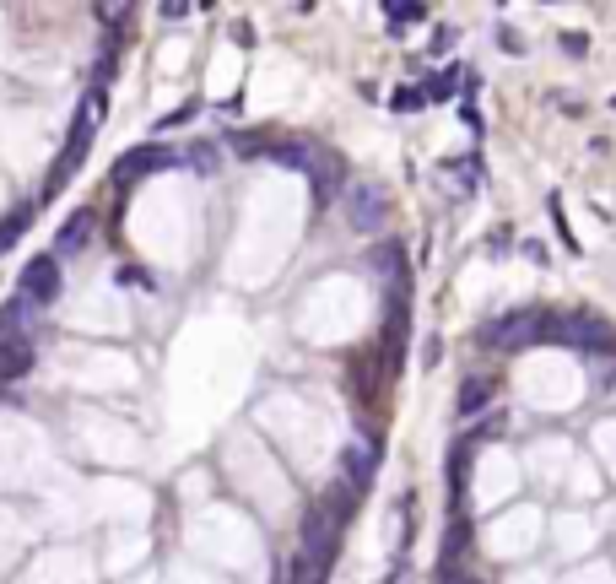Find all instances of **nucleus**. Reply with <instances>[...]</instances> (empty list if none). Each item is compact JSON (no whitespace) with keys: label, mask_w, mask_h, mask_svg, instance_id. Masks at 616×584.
<instances>
[{"label":"nucleus","mask_w":616,"mask_h":584,"mask_svg":"<svg viewBox=\"0 0 616 584\" xmlns=\"http://www.w3.org/2000/svg\"><path fill=\"white\" fill-rule=\"evenodd\" d=\"M103 103H109V98H103V87H98V92H87V98H82V109H76V119H71V136H65L60 168H55V174L44 179V201H49V195L60 190L65 179L76 174V168L87 163V146H92V136H98V125H103Z\"/></svg>","instance_id":"nucleus-1"},{"label":"nucleus","mask_w":616,"mask_h":584,"mask_svg":"<svg viewBox=\"0 0 616 584\" xmlns=\"http://www.w3.org/2000/svg\"><path fill=\"white\" fill-rule=\"evenodd\" d=\"M546 341H557V347H579V352H616V330L600 320V314H589V309L552 320Z\"/></svg>","instance_id":"nucleus-2"},{"label":"nucleus","mask_w":616,"mask_h":584,"mask_svg":"<svg viewBox=\"0 0 616 584\" xmlns=\"http://www.w3.org/2000/svg\"><path fill=\"white\" fill-rule=\"evenodd\" d=\"M546 330H552V314H541V309H514V314H503L498 325H487V347L492 352H519V347H535V341H546Z\"/></svg>","instance_id":"nucleus-3"},{"label":"nucleus","mask_w":616,"mask_h":584,"mask_svg":"<svg viewBox=\"0 0 616 584\" xmlns=\"http://www.w3.org/2000/svg\"><path fill=\"white\" fill-rule=\"evenodd\" d=\"M384 217H390V190H384L379 179L352 184V195H346V222H352V233H379Z\"/></svg>","instance_id":"nucleus-4"},{"label":"nucleus","mask_w":616,"mask_h":584,"mask_svg":"<svg viewBox=\"0 0 616 584\" xmlns=\"http://www.w3.org/2000/svg\"><path fill=\"white\" fill-rule=\"evenodd\" d=\"M17 298L28 303V309H49V303L60 298V260L55 255H33L22 265L17 276Z\"/></svg>","instance_id":"nucleus-5"},{"label":"nucleus","mask_w":616,"mask_h":584,"mask_svg":"<svg viewBox=\"0 0 616 584\" xmlns=\"http://www.w3.org/2000/svg\"><path fill=\"white\" fill-rule=\"evenodd\" d=\"M179 163V152H168V146H157V141H146V146H130L125 157L114 163V184L125 190V184H136V179H146V174H157V168H173Z\"/></svg>","instance_id":"nucleus-6"},{"label":"nucleus","mask_w":616,"mask_h":584,"mask_svg":"<svg viewBox=\"0 0 616 584\" xmlns=\"http://www.w3.org/2000/svg\"><path fill=\"white\" fill-rule=\"evenodd\" d=\"M92 233H98V211H92V206H76L71 217L60 222V233H55V260H60V255H82V249L92 244Z\"/></svg>","instance_id":"nucleus-7"},{"label":"nucleus","mask_w":616,"mask_h":584,"mask_svg":"<svg viewBox=\"0 0 616 584\" xmlns=\"http://www.w3.org/2000/svg\"><path fill=\"white\" fill-rule=\"evenodd\" d=\"M303 174L314 179L319 201H330V195H336L341 184H346V168H341V157H336V152H319V146H314V152H308V168H303Z\"/></svg>","instance_id":"nucleus-8"},{"label":"nucleus","mask_w":616,"mask_h":584,"mask_svg":"<svg viewBox=\"0 0 616 584\" xmlns=\"http://www.w3.org/2000/svg\"><path fill=\"white\" fill-rule=\"evenodd\" d=\"M373 271H384V287L406 303V287H411V271H406V249L400 244H379L373 249Z\"/></svg>","instance_id":"nucleus-9"},{"label":"nucleus","mask_w":616,"mask_h":584,"mask_svg":"<svg viewBox=\"0 0 616 584\" xmlns=\"http://www.w3.org/2000/svg\"><path fill=\"white\" fill-rule=\"evenodd\" d=\"M346 487H368L373 482V466H379V449L373 444H346Z\"/></svg>","instance_id":"nucleus-10"},{"label":"nucleus","mask_w":616,"mask_h":584,"mask_svg":"<svg viewBox=\"0 0 616 584\" xmlns=\"http://www.w3.org/2000/svg\"><path fill=\"white\" fill-rule=\"evenodd\" d=\"M33 368V341H0V384L22 379Z\"/></svg>","instance_id":"nucleus-11"},{"label":"nucleus","mask_w":616,"mask_h":584,"mask_svg":"<svg viewBox=\"0 0 616 584\" xmlns=\"http://www.w3.org/2000/svg\"><path fill=\"white\" fill-rule=\"evenodd\" d=\"M28 303L22 298H11L6 309H0V341H28Z\"/></svg>","instance_id":"nucleus-12"},{"label":"nucleus","mask_w":616,"mask_h":584,"mask_svg":"<svg viewBox=\"0 0 616 584\" xmlns=\"http://www.w3.org/2000/svg\"><path fill=\"white\" fill-rule=\"evenodd\" d=\"M325 574H330V563H325V557H308V552H298V557H292V568H287V584H325Z\"/></svg>","instance_id":"nucleus-13"},{"label":"nucleus","mask_w":616,"mask_h":584,"mask_svg":"<svg viewBox=\"0 0 616 584\" xmlns=\"http://www.w3.org/2000/svg\"><path fill=\"white\" fill-rule=\"evenodd\" d=\"M444 174L454 179V195H471L481 184V157H460V163H444Z\"/></svg>","instance_id":"nucleus-14"},{"label":"nucleus","mask_w":616,"mask_h":584,"mask_svg":"<svg viewBox=\"0 0 616 584\" xmlns=\"http://www.w3.org/2000/svg\"><path fill=\"white\" fill-rule=\"evenodd\" d=\"M487 401H492V379H476V374H471V379L460 384V417H476Z\"/></svg>","instance_id":"nucleus-15"},{"label":"nucleus","mask_w":616,"mask_h":584,"mask_svg":"<svg viewBox=\"0 0 616 584\" xmlns=\"http://www.w3.org/2000/svg\"><path fill=\"white\" fill-rule=\"evenodd\" d=\"M384 17H390V28L400 33L406 22H427V6H417V0H390V6H384Z\"/></svg>","instance_id":"nucleus-16"},{"label":"nucleus","mask_w":616,"mask_h":584,"mask_svg":"<svg viewBox=\"0 0 616 584\" xmlns=\"http://www.w3.org/2000/svg\"><path fill=\"white\" fill-rule=\"evenodd\" d=\"M28 222H33V211H28V206H17V211H11L6 222H0V255H6V249L17 244L22 233H28Z\"/></svg>","instance_id":"nucleus-17"},{"label":"nucleus","mask_w":616,"mask_h":584,"mask_svg":"<svg viewBox=\"0 0 616 584\" xmlns=\"http://www.w3.org/2000/svg\"><path fill=\"white\" fill-rule=\"evenodd\" d=\"M460 71L465 65H444V76H433V82L422 87V98H449V92L460 87Z\"/></svg>","instance_id":"nucleus-18"},{"label":"nucleus","mask_w":616,"mask_h":584,"mask_svg":"<svg viewBox=\"0 0 616 584\" xmlns=\"http://www.w3.org/2000/svg\"><path fill=\"white\" fill-rule=\"evenodd\" d=\"M465 460H471V444L454 449V466H449V493H454V503L465 498Z\"/></svg>","instance_id":"nucleus-19"},{"label":"nucleus","mask_w":616,"mask_h":584,"mask_svg":"<svg viewBox=\"0 0 616 584\" xmlns=\"http://www.w3.org/2000/svg\"><path fill=\"white\" fill-rule=\"evenodd\" d=\"M422 103H427L422 87H395V92H390V109H395V114H411V109H422Z\"/></svg>","instance_id":"nucleus-20"},{"label":"nucleus","mask_w":616,"mask_h":584,"mask_svg":"<svg viewBox=\"0 0 616 584\" xmlns=\"http://www.w3.org/2000/svg\"><path fill=\"white\" fill-rule=\"evenodd\" d=\"M119 287H125V292H152V271H141V265H125V271H119Z\"/></svg>","instance_id":"nucleus-21"},{"label":"nucleus","mask_w":616,"mask_h":584,"mask_svg":"<svg viewBox=\"0 0 616 584\" xmlns=\"http://www.w3.org/2000/svg\"><path fill=\"white\" fill-rule=\"evenodd\" d=\"M233 152H238V157H254V152H265V136H260V130H244V136H233Z\"/></svg>","instance_id":"nucleus-22"},{"label":"nucleus","mask_w":616,"mask_h":584,"mask_svg":"<svg viewBox=\"0 0 616 584\" xmlns=\"http://www.w3.org/2000/svg\"><path fill=\"white\" fill-rule=\"evenodd\" d=\"M454 38H460L454 28H438V33H433V44H427V55H433V60H438V55H449V49H454Z\"/></svg>","instance_id":"nucleus-23"},{"label":"nucleus","mask_w":616,"mask_h":584,"mask_svg":"<svg viewBox=\"0 0 616 584\" xmlns=\"http://www.w3.org/2000/svg\"><path fill=\"white\" fill-rule=\"evenodd\" d=\"M184 119H195V103H179L173 114H163V125H157V130H173V125H184Z\"/></svg>","instance_id":"nucleus-24"},{"label":"nucleus","mask_w":616,"mask_h":584,"mask_svg":"<svg viewBox=\"0 0 616 584\" xmlns=\"http://www.w3.org/2000/svg\"><path fill=\"white\" fill-rule=\"evenodd\" d=\"M163 17L179 22V17H190V6H184V0H163Z\"/></svg>","instance_id":"nucleus-25"},{"label":"nucleus","mask_w":616,"mask_h":584,"mask_svg":"<svg viewBox=\"0 0 616 584\" xmlns=\"http://www.w3.org/2000/svg\"><path fill=\"white\" fill-rule=\"evenodd\" d=\"M384 584H411V568H406V563H400V568H395V574H390V579H384Z\"/></svg>","instance_id":"nucleus-26"}]
</instances>
